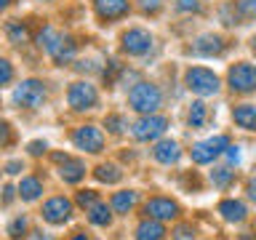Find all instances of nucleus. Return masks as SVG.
Here are the masks:
<instances>
[{
  "instance_id": "1",
  "label": "nucleus",
  "mask_w": 256,
  "mask_h": 240,
  "mask_svg": "<svg viewBox=\"0 0 256 240\" xmlns=\"http://www.w3.org/2000/svg\"><path fill=\"white\" fill-rule=\"evenodd\" d=\"M160 102H163V94H160L158 86L147 83V80H139L131 91H128V104H131V110L142 112V115H152Z\"/></svg>"
},
{
  "instance_id": "2",
  "label": "nucleus",
  "mask_w": 256,
  "mask_h": 240,
  "mask_svg": "<svg viewBox=\"0 0 256 240\" xmlns=\"http://www.w3.org/2000/svg\"><path fill=\"white\" fill-rule=\"evenodd\" d=\"M184 83L198 96H214L219 94V75L208 67H190L184 72Z\"/></svg>"
},
{
  "instance_id": "3",
  "label": "nucleus",
  "mask_w": 256,
  "mask_h": 240,
  "mask_svg": "<svg viewBox=\"0 0 256 240\" xmlns=\"http://www.w3.org/2000/svg\"><path fill=\"white\" fill-rule=\"evenodd\" d=\"M227 83L235 94H251L256 91V64L248 62H238L232 64L227 72Z\"/></svg>"
},
{
  "instance_id": "4",
  "label": "nucleus",
  "mask_w": 256,
  "mask_h": 240,
  "mask_svg": "<svg viewBox=\"0 0 256 240\" xmlns=\"http://www.w3.org/2000/svg\"><path fill=\"white\" fill-rule=\"evenodd\" d=\"M67 102L72 110L78 112H86V110H94L96 104H99V91L88 83V80H78V83L70 86L67 91Z\"/></svg>"
},
{
  "instance_id": "5",
  "label": "nucleus",
  "mask_w": 256,
  "mask_h": 240,
  "mask_svg": "<svg viewBox=\"0 0 256 240\" xmlns=\"http://www.w3.org/2000/svg\"><path fill=\"white\" fill-rule=\"evenodd\" d=\"M227 147H230V139H227L224 134L211 136V139L198 142L195 147H192V160H195L198 166H208V163H214V160L219 158Z\"/></svg>"
},
{
  "instance_id": "6",
  "label": "nucleus",
  "mask_w": 256,
  "mask_h": 240,
  "mask_svg": "<svg viewBox=\"0 0 256 240\" xmlns=\"http://www.w3.org/2000/svg\"><path fill=\"white\" fill-rule=\"evenodd\" d=\"M14 102L24 110H35L46 102V86L40 83V80H24V83L16 86Z\"/></svg>"
},
{
  "instance_id": "7",
  "label": "nucleus",
  "mask_w": 256,
  "mask_h": 240,
  "mask_svg": "<svg viewBox=\"0 0 256 240\" xmlns=\"http://www.w3.org/2000/svg\"><path fill=\"white\" fill-rule=\"evenodd\" d=\"M120 48H123V54H128V56H144V54H150V48H152V35L142 27H134V30L123 32Z\"/></svg>"
},
{
  "instance_id": "8",
  "label": "nucleus",
  "mask_w": 256,
  "mask_h": 240,
  "mask_svg": "<svg viewBox=\"0 0 256 240\" xmlns=\"http://www.w3.org/2000/svg\"><path fill=\"white\" fill-rule=\"evenodd\" d=\"M168 128V120L160 118V115H144L142 120H136L134 123V136L139 142H152L158 139V136H163Z\"/></svg>"
},
{
  "instance_id": "9",
  "label": "nucleus",
  "mask_w": 256,
  "mask_h": 240,
  "mask_svg": "<svg viewBox=\"0 0 256 240\" xmlns=\"http://www.w3.org/2000/svg\"><path fill=\"white\" fill-rule=\"evenodd\" d=\"M72 142H75L78 150H86V152H102L104 147V134L99 131L96 126H80L75 134H72Z\"/></svg>"
},
{
  "instance_id": "10",
  "label": "nucleus",
  "mask_w": 256,
  "mask_h": 240,
  "mask_svg": "<svg viewBox=\"0 0 256 240\" xmlns=\"http://www.w3.org/2000/svg\"><path fill=\"white\" fill-rule=\"evenodd\" d=\"M75 51H78L75 40H72L70 35H62V32H56L54 43L46 48V54L51 56V59H54L56 64H67V62H72V56H75Z\"/></svg>"
},
{
  "instance_id": "11",
  "label": "nucleus",
  "mask_w": 256,
  "mask_h": 240,
  "mask_svg": "<svg viewBox=\"0 0 256 240\" xmlns=\"http://www.w3.org/2000/svg\"><path fill=\"white\" fill-rule=\"evenodd\" d=\"M144 211L150 214V219L171 222V219H176V216H179V206H176L171 198H152V200H147Z\"/></svg>"
},
{
  "instance_id": "12",
  "label": "nucleus",
  "mask_w": 256,
  "mask_h": 240,
  "mask_svg": "<svg viewBox=\"0 0 256 240\" xmlns=\"http://www.w3.org/2000/svg\"><path fill=\"white\" fill-rule=\"evenodd\" d=\"M94 11L102 22H112V19H123L131 11L128 0H94Z\"/></svg>"
},
{
  "instance_id": "13",
  "label": "nucleus",
  "mask_w": 256,
  "mask_h": 240,
  "mask_svg": "<svg viewBox=\"0 0 256 240\" xmlns=\"http://www.w3.org/2000/svg\"><path fill=\"white\" fill-rule=\"evenodd\" d=\"M70 214H72V203L67 198H51L48 203L43 206V219L46 222H51V224H64L70 219Z\"/></svg>"
},
{
  "instance_id": "14",
  "label": "nucleus",
  "mask_w": 256,
  "mask_h": 240,
  "mask_svg": "<svg viewBox=\"0 0 256 240\" xmlns=\"http://www.w3.org/2000/svg\"><path fill=\"white\" fill-rule=\"evenodd\" d=\"M227 43H224L222 35H214V32H208V35H200L195 40V46H192V51L198 56H222Z\"/></svg>"
},
{
  "instance_id": "15",
  "label": "nucleus",
  "mask_w": 256,
  "mask_h": 240,
  "mask_svg": "<svg viewBox=\"0 0 256 240\" xmlns=\"http://www.w3.org/2000/svg\"><path fill=\"white\" fill-rule=\"evenodd\" d=\"M54 160H56V163H62L59 174H62V179H64V182L78 184V182L86 176V166L80 163V160H72L70 155H54Z\"/></svg>"
},
{
  "instance_id": "16",
  "label": "nucleus",
  "mask_w": 256,
  "mask_h": 240,
  "mask_svg": "<svg viewBox=\"0 0 256 240\" xmlns=\"http://www.w3.org/2000/svg\"><path fill=\"white\" fill-rule=\"evenodd\" d=\"M152 155H155L158 163H163V166H174V163H179L182 150H179V144H176L174 139H163V142H158V144H155Z\"/></svg>"
},
{
  "instance_id": "17",
  "label": "nucleus",
  "mask_w": 256,
  "mask_h": 240,
  "mask_svg": "<svg viewBox=\"0 0 256 240\" xmlns=\"http://www.w3.org/2000/svg\"><path fill=\"white\" fill-rule=\"evenodd\" d=\"M166 238V227L158 219H144L136 227V240H163Z\"/></svg>"
},
{
  "instance_id": "18",
  "label": "nucleus",
  "mask_w": 256,
  "mask_h": 240,
  "mask_svg": "<svg viewBox=\"0 0 256 240\" xmlns=\"http://www.w3.org/2000/svg\"><path fill=\"white\" fill-rule=\"evenodd\" d=\"M232 120L246 131H256V107L254 104H240V107L232 110Z\"/></svg>"
},
{
  "instance_id": "19",
  "label": "nucleus",
  "mask_w": 256,
  "mask_h": 240,
  "mask_svg": "<svg viewBox=\"0 0 256 240\" xmlns=\"http://www.w3.org/2000/svg\"><path fill=\"white\" fill-rule=\"evenodd\" d=\"M219 214L227 222H243L246 219V206L240 200H222L219 203Z\"/></svg>"
},
{
  "instance_id": "20",
  "label": "nucleus",
  "mask_w": 256,
  "mask_h": 240,
  "mask_svg": "<svg viewBox=\"0 0 256 240\" xmlns=\"http://www.w3.org/2000/svg\"><path fill=\"white\" fill-rule=\"evenodd\" d=\"M136 200H139V195H136V192H131V190L115 192V198H112V208H115L118 214H128V211L136 206Z\"/></svg>"
},
{
  "instance_id": "21",
  "label": "nucleus",
  "mask_w": 256,
  "mask_h": 240,
  "mask_svg": "<svg viewBox=\"0 0 256 240\" xmlns=\"http://www.w3.org/2000/svg\"><path fill=\"white\" fill-rule=\"evenodd\" d=\"M40 192H43V184H40V179H35V176H27V179H22V184H19V195H22V200H38Z\"/></svg>"
},
{
  "instance_id": "22",
  "label": "nucleus",
  "mask_w": 256,
  "mask_h": 240,
  "mask_svg": "<svg viewBox=\"0 0 256 240\" xmlns=\"http://www.w3.org/2000/svg\"><path fill=\"white\" fill-rule=\"evenodd\" d=\"M88 222L96 224V227H107V224L112 222V211L104 203H96L88 208Z\"/></svg>"
},
{
  "instance_id": "23",
  "label": "nucleus",
  "mask_w": 256,
  "mask_h": 240,
  "mask_svg": "<svg viewBox=\"0 0 256 240\" xmlns=\"http://www.w3.org/2000/svg\"><path fill=\"white\" fill-rule=\"evenodd\" d=\"M232 8H235L240 24L256 19V0H235V3H232Z\"/></svg>"
},
{
  "instance_id": "24",
  "label": "nucleus",
  "mask_w": 256,
  "mask_h": 240,
  "mask_svg": "<svg viewBox=\"0 0 256 240\" xmlns=\"http://www.w3.org/2000/svg\"><path fill=\"white\" fill-rule=\"evenodd\" d=\"M187 120H190L192 128H203L206 120H208V107H206L203 102H192V104H190V115H187Z\"/></svg>"
},
{
  "instance_id": "25",
  "label": "nucleus",
  "mask_w": 256,
  "mask_h": 240,
  "mask_svg": "<svg viewBox=\"0 0 256 240\" xmlns=\"http://www.w3.org/2000/svg\"><path fill=\"white\" fill-rule=\"evenodd\" d=\"M6 32H8V40H11L14 46H24V43L30 40V30L24 27L22 22H11V24L6 27Z\"/></svg>"
},
{
  "instance_id": "26",
  "label": "nucleus",
  "mask_w": 256,
  "mask_h": 240,
  "mask_svg": "<svg viewBox=\"0 0 256 240\" xmlns=\"http://www.w3.org/2000/svg\"><path fill=\"white\" fill-rule=\"evenodd\" d=\"M94 176H96L99 182L115 184V182H120V176H123V174H120V168H118L115 163H104V166H99V168L94 171Z\"/></svg>"
},
{
  "instance_id": "27",
  "label": "nucleus",
  "mask_w": 256,
  "mask_h": 240,
  "mask_svg": "<svg viewBox=\"0 0 256 240\" xmlns=\"http://www.w3.org/2000/svg\"><path fill=\"white\" fill-rule=\"evenodd\" d=\"M211 182H214V187H227V184L232 182V171L230 168H214Z\"/></svg>"
},
{
  "instance_id": "28",
  "label": "nucleus",
  "mask_w": 256,
  "mask_h": 240,
  "mask_svg": "<svg viewBox=\"0 0 256 240\" xmlns=\"http://www.w3.org/2000/svg\"><path fill=\"white\" fill-rule=\"evenodd\" d=\"M11 80H14V67H11V62L0 56V86H8Z\"/></svg>"
},
{
  "instance_id": "29",
  "label": "nucleus",
  "mask_w": 256,
  "mask_h": 240,
  "mask_svg": "<svg viewBox=\"0 0 256 240\" xmlns=\"http://www.w3.org/2000/svg\"><path fill=\"white\" fill-rule=\"evenodd\" d=\"M78 203L83 206V208H91V206L99 203V198H96L94 190H80V192H78Z\"/></svg>"
},
{
  "instance_id": "30",
  "label": "nucleus",
  "mask_w": 256,
  "mask_h": 240,
  "mask_svg": "<svg viewBox=\"0 0 256 240\" xmlns=\"http://www.w3.org/2000/svg\"><path fill=\"white\" fill-rule=\"evenodd\" d=\"M8 232H11V238H14V240H19L24 232H27V219H24V216L14 219V222H11V227H8Z\"/></svg>"
},
{
  "instance_id": "31",
  "label": "nucleus",
  "mask_w": 256,
  "mask_h": 240,
  "mask_svg": "<svg viewBox=\"0 0 256 240\" xmlns=\"http://www.w3.org/2000/svg\"><path fill=\"white\" fill-rule=\"evenodd\" d=\"M139 6L144 14H158L163 8V0H139Z\"/></svg>"
},
{
  "instance_id": "32",
  "label": "nucleus",
  "mask_w": 256,
  "mask_h": 240,
  "mask_svg": "<svg viewBox=\"0 0 256 240\" xmlns=\"http://www.w3.org/2000/svg\"><path fill=\"white\" fill-rule=\"evenodd\" d=\"M123 126H126V120L120 118V115H110L107 118V128H110L112 134H120V131H123Z\"/></svg>"
},
{
  "instance_id": "33",
  "label": "nucleus",
  "mask_w": 256,
  "mask_h": 240,
  "mask_svg": "<svg viewBox=\"0 0 256 240\" xmlns=\"http://www.w3.org/2000/svg\"><path fill=\"white\" fill-rule=\"evenodd\" d=\"M14 134H11V126L6 123V120H0V144H11Z\"/></svg>"
},
{
  "instance_id": "34",
  "label": "nucleus",
  "mask_w": 256,
  "mask_h": 240,
  "mask_svg": "<svg viewBox=\"0 0 256 240\" xmlns=\"http://www.w3.org/2000/svg\"><path fill=\"white\" fill-rule=\"evenodd\" d=\"M176 8H179V11H200V3L198 0H179Z\"/></svg>"
},
{
  "instance_id": "35",
  "label": "nucleus",
  "mask_w": 256,
  "mask_h": 240,
  "mask_svg": "<svg viewBox=\"0 0 256 240\" xmlns=\"http://www.w3.org/2000/svg\"><path fill=\"white\" fill-rule=\"evenodd\" d=\"M46 147H48V144L46 142H30V155H43V152H46Z\"/></svg>"
},
{
  "instance_id": "36",
  "label": "nucleus",
  "mask_w": 256,
  "mask_h": 240,
  "mask_svg": "<svg viewBox=\"0 0 256 240\" xmlns=\"http://www.w3.org/2000/svg\"><path fill=\"white\" fill-rule=\"evenodd\" d=\"M190 232H192L190 227H179V230L174 232V235H176V240H192V235H190Z\"/></svg>"
},
{
  "instance_id": "37",
  "label": "nucleus",
  "mask_w": 256,
  "mask_h": 240,
  "mask_svg": "<svg viewBox=\"0 0 256 240\" xmlns=\"http://www.w3.org/2000/svg\"><path fill=\"white\" fill-rule=\"evenodd\" d=\"M230 152H227V160L230 163H240V152H238V147H227Z\"/></svg>"
},
{
  "instance_id": "38",
  "label": "nucleus",
  "mask_w": 256,
  "mask_h": 240,
  "mask_svg": "<svg viewBox=\"0 0 256 240\" xmlns=\"http://www.w3.org/2000/svg\"><path fill=\"white\" fill-rule=\"evenodd\" d=\"M6 171H8V174H19V171H22V163H19V160H11V163L6 166Z\"/></svg>"
},
{
  "instance_id": "39",
  "label": "nucleus",
  "mask_w": 256,
  "mask_h": 240,
  "mask_svg": "<svg viewBox=\"0 0 256 240\" xmlns=\"http://www.w3.org/2000/svg\"><path fill=\"white\" fill-rule=\"evenodd\" d=\"M14 192H16L14 187H6V198H3V200H6V203H11V198H14Z\"/></svg>"
},
{
  "instance_id": "40",
  "label": "nucleus",
  "mask_w": 256,
  "mask_h": 240,
  "mask_svg": "<svg viewBox=\"0 0 256 240\" xmlns=\"http://www.w3.org/2000/svg\"><path fill=\"white\" fill-rule=\"evenodd\" d=\"M248 43H251V51H254V54H256V35H254V38H251V40H248Z\"/></svg>"
},
{
  "instance_id": "41",
  "label": "nucleus",
  "mask_w": 256,
  "mask_h": 240,
  "mask_svg": "<svg viewBox=\"0 0 256 240\" xmlns=\"http://www.w3.org/2000/svg\"><path fill=\"white\" fill-rule=\"evenodd\" d=\"M8 3H11V0H0V8H6Z\"/></svg>"
},
{
  "instance_id": "42",
  "label": "nucleus",
  "mask_w": 256,
  "mask_h": 240,
  "mask_svg": "<svg viewBox=\"0 0 256 240\" xmlns=\"http://www.w3.org/2000/svg\"><path fill=\"white\" fill-rule=\"evenodd\" d=\"M75 240H86V235H78V238H75Z\"/></svg>"
}]
</instances>
